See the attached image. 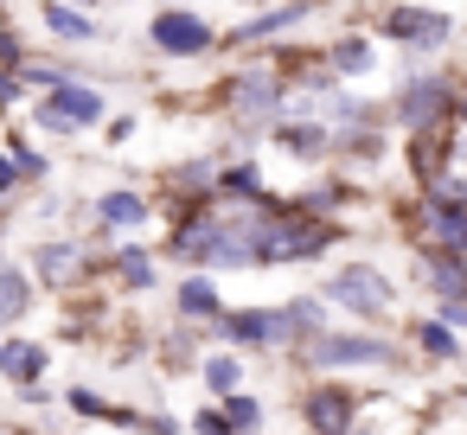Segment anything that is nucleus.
I'll use <instances>...</instances> for the list:
<instances>
[{
  "instance_id": "72a5a7b5",
  "label": "nucleus",
  "mask_w": 467,
  "mask_h": 435,
  "mask_svg": "<svg viewBox=\"0 0 467 435\" xmlns=\"http://www.w3.org/2000/svg\"><path fill=\"white\" fill-rule=\"evenodd\" d=\"M135 129H141V122H135V116H109V122H103V135H109V141H116V148H122V141H129V135H135Z\"/></svg>"
},
{
  "instance_id": "39448f33",
  "label": "nucleus",
  "mask_w": 467,
  "mask_h": 435,
  "mask_svg": "<svg viewBox=\"0 0 467 435\" xmlns=\"http://www.w3.org/2000/svg\"><path fill=\"white\" fill-rule=\"evenodd\" d=\"M103 109H109V103H103L97 84H58V90H46L26 116H33L39 135H78V129H97Z\"/></svg>"
},
{
  "instance_id": "412c9836",
  "label": "nucleus",
  "mask_w": 467,
  "mask_h": 435,
  "mask_svg": "<svg viewBox=\"0 0 467 435\" xmlns=\"http://www.w3.org/2000/svg\"><path fill=\"white\" fill-rule=\"evenodd\" d=\"M46 365H52V352L33 346V339H7V346H0V378H14L20 390L26 384H46Z\"/></svg>"
},
{
  "instance_id": "dca6fc26",
  "label": "nucleus",
  "mask_w": 467,
  "mask_h": 435,
  "mask_svg": "<svg viewBox=\"0 0 467 435\" xmlns=\"http://www.w3.org/2000/svg\"><path fill=\"white\" fill-rule=\"evenodd\" d=\"M33 295H39V275L14 256H0V326H20L33 314Z\"/></svg>"
},
{
  "instance_id": "ddd939ff",
  "label": "nucleus",
  "mask_w": 467,
  "mask_h": 435,
  "mask_svg": "<svg viewBox=\"0 0 467 435\" xmlns=\"http://www.w3.org/2000/svg\"><path fill=\"white\" fill-rule=\"evenodd\" d=\"M167 186H173V199H186V205H212L218 186H224V154H192V161H180V167L167 173Z\"/></svg>"
},
{
  "instance_id": "473e14b6",
  "label": "nucleus",
  "mask_w": 467,
  "mask_h": 435,
  "mask_svg": "<svg viewBox=\"0 0 467 435\" xmlns=\"http://www.w3.org/2000/svg\"><path fill=\"white\" fill-rule=\"evenodd\" d=\"M58 84H71V78H65V71H52V65H26V90H39V97H46V90H58Z\"/></svg>"
},
{
  "instance_id": "aec40b11",
  "label": "nucleus",
  "mask_w": 467,
  "mask_h": 435,
  "mask_svg": "<svg viewBox=\"0 0 467 435\" xmlns=\"http://www.w3.org/2000/svg\"><path fill=\"white\" fill-rule=\"evenodd\" d=\"M422 282L435 288V301H467V256L461 250H429L422 256Z\"/></svg>"
},
{
  "instance_id": "c85d7f7f",
  "label": "nucleus",
  "mask_w": 467,
  "mask_h": 435,
  "mask_svg": "<svg viewBox=\"0 0 467 435\" xmlns=\"http://www.w3.org/2000/svg\"><path fill=\"white\" fill-rule=\"evenodd\" d=\"M7 154L20 161V173H26V186H46V180H52V161H46V154H39L33 141H20V135H14V141H7Z\"/></svg>"
},
{
  "instance_id": "a878e982",
  "label": "nucleus",
  "mask_w": 467,
  "mask_h": 435,
  "mask_svg": "<svg viewBox=\"0 0 467 435\" xmlns=\"http://www.w3.org/2000/svg\"><path fill=\"white\" fill-rule=\"evenodd\" d=\"M327 71H333V78H365V71H371V39H358V33L339 39V46L327 52Z\"/></svg>"
},
{
  "instance_id": "f03ea898",
  "label": "nucleus",
  "mask_w": 467,
  "mask_h": 435,
  "mask_svg": "<svg viewBox=\"0 0 467 435\" xmlns=\"http://www.w3.org/2000/svg\"><path fill=\"white\" fill-rule=\"evenodd\" d=\"M307 371H320V378H333V371H358V365H371V371H384V365H397V346L390 339H378V333H320L314 346H301L295 352Z\"/></svg>"
},
{
  "instance_id": "c756f323",
  "label": "nucleus",
  "mask_w": 467,
  "mask_h": 435,
  "mask_svg": "<svg viewBox=\"0 0 467 435\" xmlns=\"http://www.w3.org/2000/svg\"><path fill=\"white\" fill-rule=\"evenodd\" d=\"M20 97H26V71H7V65H0V116H14Z\"/></svg>"
},
{
  "instance_id": "423d86ee",
  "label": "nucleus",
  "mask_w": 467,
  "mask_h": 435,
  "mask_svg": "<svg viewBox=\"0 0 467 435\" xmlns=\"http://www.w3.org/2000/svg\"><path fill=\"white\" fill-rule=\"evenodd\" d=\"M301 429L307 435H352L358 429V397L339 378H314L301 390Z\"/></svg>"
},
{
  "instance_id": "20e7f679",
  "label": "nucleus",
  "mask_w": 467,
  "mask_h": 435,
  "mask_svg": "<svg viewBox=\"0 0 467 435\" xmlns=\"http://www.w3.org/2000/svg\"><path fill=\"white\" fill-rule=\"evenodd\" d=\"M148 46H154L161 58H212V52L224 46V33H218L205 14H192V7H161V14L148 20Z\"/></svg>"
},
{
  "instance_id": "e433bc0d",
  "label": "nucleus",
  "mask_w": 467,
  "mask_h": 435,
  "mask_svg": "<svg viewBox=\"0 0 467 435\" xmlns=\"http://www.w3.org/2000/svg\"><path fill=\"white\" fill-rule=\"evenodd\" d=\"M71 7H90V0H71Z\"/></svg>"
},
{
  "instance_id": "2eb2a0df",
  "label": "nucleus",
  "mask_w": 467,
  "mask_h": 435,
  "mask_svg": "<svg viewBox=\"0 0 467 435\" xmlns=\"http://www.w3.org/2000/svg\"><path fill=\"white\" fill-rule=\"evenodd\" d=\"M180 320H192V326H218L224 320V295H218V282H212V269H186V282H180Z\"/></svg>"
},
{
  "instance_id": "393cba45",
  "label": "nucleus",
  "mask_w": 467,
  "mask_h": 435,
  "mask_svg": "<svg viewBox=\"0 0 467 435\" xmlns=\"http://www.w3.org/2000/svg\"><path fill=\"white\" fill-rule=\"evenodd\" d=\"M416 352H429V358H441V365H454L461 358V339H454V326L448 320H416Z\"/></svg>"
},
{
  "instance_id": "2f4dec72",
  "label": "nucleus",
  "mask_w": 467,
  "mask_h": 435,
  "mask_svg": "<svg viewBox=\"0 0 467 435\" xmlns=\"http://www.w3.org/2000/svg\"><path fill=\"white\" fill-rule=\"evenodd\" d=\"M192 435H237V429H231V416H224V403H218V409H199V416H192Z\"/></svg>"
},
{
  "instance_id": "cd10ccee",
  "label": "nucleus",
  "mask_w": 467,
  "mask_h": 435,
  "mask_svg": "<svg viewBox=\"0 0 467 435\" xmlns=\"http://www.w3.org/2000/svg\"><path fill=\"white\" fill-rule=\"evenodd\" d=\"M65 409L84 416V422H109V416H116V403H109L103 390H90V384H71V390H65Z\"/></svg>"
},
{
  "instance_id": "b1692460",
  "label": "nucleus",
  "mask_w": 467,
  "mask_h": 435,
  "mask_svg": "<svg viewBox=\"0 0 467 435\" xmlns=\"http://www.w3.org/2000/svg\"><path fill=\"white\" fill-rule=\"evenodd\" d=\"M199 378H205V390H212V397H231V390H244V352H237V346H224V352H205V358H199Z\"/></svg>"
},
{
  "instance_id": "4c0bfd02",
  "label": "nucleus",
  "mask_w": 467,
  "mask_h": 435,
  "mask_svg": "<svg viewBox=\"0 0 467 435\" xmlns=\"http://www.w3.org/2000/svg\"><path fill=\"white\" fill-rule=\"evenodd\" d=\"M0 26H7V7H0Z\"/></svg>"
},
{
  "instance_id": "9b49d317",
  "label": "nucleus",
  "mask_w": 467,
  "mask_h": 435,
  "mask_svg": "<svg viewBox=\"0 0 467 435\" xmlns=\"http://www.w3.org/2000/svg\"><path fill=\"white\" fill-rule=\"evenodd\" d=\"M416 237H422L429 250H461V256H467V199L429 192V199L416 205Z\"/></svg>"
},
{
  "instance_id": "f257e3e1",
  "label": "nucleus",
  "mask_w": 467,
  "mask_h": 435,
  "mask_svg": "<svg viewBox=\"0 0 467 435\" xmlns=\"http://www.w3.org/2000/svg\"><path fill=\"white\" fill-rule=\"evenodd\" d=\"M224 116L237 122V135H244V148L256 141V135H269L282 116H288V71L263 52V58H250L231 84H224Z\"/></svg>"
},
{
  "instance_id": "7c9ffc66",
  "label": "nucleus",
  "mask_w": 467,
  "mask_h": 435,
  "mask_svg": "<svg viewBox=\"0 0 467 435\" xmlns=\"http://www.w3.org/2000/svg\"><path fill=\"white\" fill-rule=\"evenodd\" d=\"M20 186H26V173H20V161H14L7 148H0V205H7V199H14Z\"/></svg>"
},
{
  "instance_id": "f8f14e48",
  "label": "nucleus",
  "mask_w": 467,
  "mask_h": 435,
  "mask_svg": "<svg viewBox=\"0 0 467 435\" xmlns=\"http://www.w3.org/2000/svg\"><path fill=\"white\" fill-rule=\"evenodd\" d=\"M307 14H314V0H275V7H263V14H250V20H237V26L224 33V46H237V52H250V46H269V39L295 33Z\"/></svg>"
},
{
  "instance_id": "1a4fd4ad",
  "label": "nucleus",
  "mask_w": 467,
  "mask_h": 435,
  "mask_svg": "<svg viewBox=\"0 0 467 435\" xmlns=\"http://www.w3.org/2000/svg\"><path fill=\"white\" fill-rule=\"evenodd\" d=\"M90 243H78V237H39L33 243V275H39V288H78V282H90Z\"/></svg>"
},
{
  "instance_id": "6e6552de",
  "label": "nucleus",
  "mask_w": 467,
  "mask_h": 435,
  "mask_svg": "<svg viewBox=\"0 0 467 435\" xmlns=\"http://www.w3.org/2000/svg\"><path fill=\"white\" fill-rule=\"evenodd\" d=\"M397 122L416 135V129H435V122H454V90H448V78H435V71H416L403 90H397Z\"/></svg>"
},
{
  "instance_id": "ea45409f",
  "label": "nucleus",
  "mask_w": 467,
  "mask_h": 435,
  "mask_svg": "<svg viewBox=\"0 0 467 435\" xmlns=\"http://www.w3.org/2000/svg\"><path fill=\"white\" fill-rule=\"evenodd\" d=\"M0 346H7V339H0Z\"/></svg>"
},
{
  "instance_id": "5701e85b",
  "label": "nucleus",
  "mask_w": 467,
  "mask_h": 435,
  "mask_svg": "<svg viewBox=\"0 0 467 435\" xmlns=\"http://www.w3.org/2000/svg\"><path fill=\"white\" fill-rule=\"evenodd\" d=\"M218 199H231V205H256V199H269V186H263V167L244 154V161H224V186H218Z\"/></svg>"
},
{
  "instance_id": "58836bf2",
  "label": "nucleus",
  "mask_w": 467,
  "mask_h": 435,
  "mask_svg": "<svg viewBox=\"0 0 467 435\" xmlns=\"http://www.w3.org/2000/svg\"><path fill=\"white\" fill-rule=\"evenodd\" d=\"M352 435H365V429H352Z\"/></svg>"
},
{
  "instance_id": "4be33fe9",
  "label": "nucleus",
  "mask_w": 467,
  "mask_h": 435,
  "mask_svg": "<svg viewBox=\"0 0 467 435\" xmlns=\"http://www.w3.org/2000/svg\"><path fill=\"white\" fill-rule=\"evenodd\" d=\"M109 269H116V282H122V288H141V295L161 282V256H154L148 243H122V250L109 256Z\"/></svg>"
},
{
  "instance_id": "f704fd0d",
  "label": "nucleus",
  "mask_w": 467,
  "mask_h": 435,
  "mask_svg": "<svg viewBox=\"0 0 467 435\" xmlns=\"http://www.w3.org/2000/svg\"><path fill=\"white\" fill-rule=\"evenodd\" d=\"M454 122H461V129H467V90H461V97H454Z\"/></svg>"
},
{
  "instance_id": "0eeeda50",
  "label": "nucleus",
  "mask_w": 467,
  "mask_h": 435,
  "mask_svg": "<svg viewBox=\"0 0 467 435\" xmlns=\"http://www.w3.org/2000/svg\"><path fill=\"white\" fill-rule=\"evenodd\" d=\"M327 295H295L282 307H269V352H301L327 333Z\"/></svg>"
},
{
  "instance_id": "f3484780",
  "label": "nucleus",
  "mask_w": 467,
  "mask_h": 435,
  "mask_svg": "<svg viewBox=\"0 0 467 435\" xmlns=\"http://www.w3.org/2000/svg\"><path fill=\"white\" fill-rule=\"evenodd\" d=\"M148 218H154V199L135 192V186H109V192L97 199V224H103V231H141Z\"/></svg>"
},
{
  "instance_id": "bb28decb",
  "label": "nucleus",
  "mask_w": 467,
  "mask_h": 435,
  "mask_svg": "<svg viewBox=\"0 0 467 435\" xmlns=\"http://www.w3.org/2000/svg\"><path fill=\"white\" fill-rule=\"evenodd\" d=\"M218 403H224V416H231L237 435H263V397H256V390H231V397H218Z\"/></svg>"
},
{
  "instance_id": "c9c22d12",
  "label": "nucleus",
  "mask_w": 467,
  "mask_h": 435,
  "mask_svg": "<svg viewBox=\"0 0 467 435\" xmlns=\"http://www.w3.org/2000/svg\"><path fill=\"white\" fill-rule=\"evenodd\" d=\"M0 435H26V429H7V422H0Z\"/></svg>"
},
{
  "instance_id": "a211bd4d",
  "label": "nucleus",
  "mask_w": 467,
  "mask_h": 435,
  "mask_svg": "<svg viewBox=\"0 0 467 435\" xmlns=\"http://www.w3.org/2000/svg\"><path fill=\"white\" fill-rule=\"evenodd\" d=\"M39 20H46V33L65 39V46H97V39H103V26H97L84 7H71V0H46Z\"/></svg>"
},
{
  "instance_id": "6ab92c4d",
  "label": "nucleus",
  "mask_w": 467,
  "mask_h": 435,
  "mask_svg": "<svg viewBox=\"0 0 467 435\" xmlns=\"http://www.w3.org/2000/svg\"><path fill=\"white\" fill-rule=\"evenodd\" d=\"M218 333H224V346H237V352H269V307H224Z\"/></svg>"
},
{
  "instance_id": "7ed1b4c3",
  "label": "nucleus",
  "mask_w": 467,
  "mask_h": 435,
  "mask_svg": "<svg viewBox=\"0 0 467 435\" xmlns=\"http://www.w3.org/2000/svg\"><path fill=\"white\" fill-rule=\"evenodd\" d=\"M320 295H327L333 307L358 314V320H384L390 301H397V282H390L378 263H339V269L320 282Z\"/></svg>"
},
{
  "instance_id": "9d476101",
  "label": "nucleus",
  "mask_w": 467,
  "mask_h": 435,
  "mask_svg": "<svg viewBox=\"0 0 467 435\" xmlns=\"http://www.w3.org/2000/svg\"><path fill=\"white\" fill-rule=\"evenodd\" d=\"M378 33L397 39V46H410V52H435V46H448L454 20L435 14V7H384L378 14Z\"/></svg>"
},
{
  "instance_id": "4468645a",
  "label": "nucleus",
  "mask_w": 467,
  "mask_h": 435,
  "mask_svg": "<svg viewBox=\"0 0 467 435\" xmlns=\"http://www.w3.org/2000/svg\"><path fill=\"white\" fill-rule=\"evenodd\" d=\"M269 135H275V148H288L295 161H320V154H333V141H339V135H333L327 122H314V116H282Z\"/></svg>"
}]
</instances>
